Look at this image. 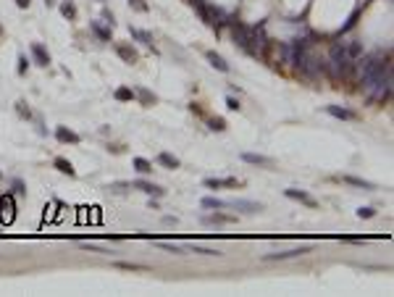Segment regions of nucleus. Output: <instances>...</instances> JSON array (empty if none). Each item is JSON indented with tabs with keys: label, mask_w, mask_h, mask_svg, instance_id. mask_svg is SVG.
Returning a JSON list of instances; mask_svg holds the SVG:
<instances>
[{
	"label": "nucleus",
	"mask_w": 394,
	"mask_h": 297,
	"mask_svg": "<svg viewBox=\"0 0 394 297\" xmlns=\"http://www.w3.org/2000/svg\"><path fill=\"white\" fill-rule=\"evenodd\" d=\"M226 108L229 111H239V100L237 97H226Z\"/></svg>",
	"instance_id": "nucleus-38"
},
{
	"label": "nucleus",
	"mask_w": 394,
	"mask_h": 297,
	"mask_svg": "<svg viewBox=\"0 0 394 297\" xmlns=\"http://www.w3.org/2000/svg\"><path fill=\"white\" fill-rule=\"evenodd\" d=\"M158 163L166 166V168H179V166H181V161H179L176 155H171V153H160V155H158Z\"/></svg>",
	"instance_id": "nucleus-24"
},
{
	"label": "nucleus",
	"mask_w": 394,
	"mask_h": 297,
	"mask_svg": "<svg viewBox=\"0 0 394 297\" xmlns=\"http://www.w3.org/2000/svg\"><path fill=\"white\" fill-rule=\"evenodd\" d=\"M234 221H237V216H229V213H221V211H216V213L203 219V224H208V226H224V224H234Z\"/></svg>",
	"instance_id": "nucleus-8"
},
{
	"label": "nucleus",
	"mask_w": 394,
	"mask_h": 297,
	"mask_svg": "<svg viewBox=\"0 0 394 297\" xmlns=\"http://www.w3.org/2000/svg\"><path fill=\"white\" fill-rule=\"evenodd\" d=\"M242 161L252 163V166H273V158L260 155V153H242Z\"/></svg>",
	"instance_id": "nucleus-13"
},
{
	"label": "nucleus",
	"mask_w": 394,
	"mask_h": 297,
	"mask_svg": "<svg viewBox=\"0 0 394 297\" xmlns=\"http://www.w3.org/2000/svg\"><path fill=\"white\" fill-rule=\"evenodd\" d=\"M0 32H3V29H0Z\"/></svg>",
	"instance_id": "nucleus-44"
},
{
	"label": "nucleus",
	"mask_w": 394,
	"mask_h": 297,
	"mask_svg": "<svg viewBox=\"0 0 394 297\" xmlns=\"http://www.w3.org/2000/svg\"><path fill=\"white\" fill-rule=\"evenodd\" d=\"M0 176H3V174H0Z\"/></svg>",
	"instance_id": "nucleus-43"
},
{
	"label": "nucleus",
	"mask_w": 394,
	"mask_h": 297,
	"mask_svg": "<svg viewBox=\"0 0 394 297\" xmlns=\"http://www.w3.org/2000/svg\"><path fill=\"white\" fill-rule=\"evenodd\" d=\"M100 3H106V0H100Z\"/></svg>",
	"instance_id": "nucleus-42"
},
{
	"label": "nucleus",
	"mask_w": 394,
	"mask_h": 297,
	"mask_svg": "<svg viewBox=\"0 0 394 297\" xmlns=\"http://www.w3.org/2000/svg\"><path fill=\"white\" fill-rule=\"evenodd\" d=\"M187 253H200V255H221L218 247H203V245H184Z\"/></svg>",
	"instance_id": "nucleus-25"
},
{
	"label": "nucleus",
	"mask_w": 394,
	"mask_h": 297,
	"mask_svg": "<svg viewBox=\"0 0 394 297\" xmlns=\"http://www.w3.org/2000/svg\"><path fill=\"white\" fill-rule=\"evenodd\" d=\"M160 250H166V253H173V255H181V253H187V247H181V245H171V242H158Z\"/></svg>",
	"instance_id": "nucleus-28"
},
{
	"label": "nucleus",
	"mask_w": 394,
	"mask_h": 297,
	"mask_svg": "<svg viewBox=\"0 0 394 297\" xmlns=\"http://www.w3.org/2000/svg\"><path fill=\"white\" fill-rule=\"evenodd\" d=\"M310 245H303V247H292V250H284V253H271V255H265L263 260H286V258H297V255H305L310 253Z\"/></svg>",
	"instance_id": "nucleus-6"
},
{
	"label": "nucleus",
	"mask_w": 394,
	"mask_h": 297,
	"mask_svg": "<svg viewBox=\"0 0 394 297\" xmlns=\"http://www.w3.org/2000/svg\"><path fill=\"white\" fill-rule=\"evenodd\" d=\"M342 181H347V184H352V187H363V189H376V184L373 181H365V179H360V176H350V174H344V176H339Z\"/></svg>",
	"instance_id": "nucleus-19"
},
{
	"label": "nucleus",
	"mask_w": 394,
	"mask_h": 297,
	"mask_svg": "<svg viewBox=\"0 0 394 297\" xmlns=\"http://www.w3.org/2000/svg\"><path fill=\"white\" fill-rule=\"evenodd\" d=\"M79 247H82V250H87V253H103V255H106V253H111L108 247H100V245H89V242H82Z\"/></svg>",
	"instance_id": "nucleus-29"
},
{
	"label": "nucleus",
	"mask_w": 394,
	"mask_h": 297,
	"mask_svg": "<svg viewBox=\"0 0 394 297\" xmlns=\"http://www.w3.org/2000/svg\"><path fill=\"white\" fill-rule=\"evenodd\" d=\"M344 50H347V55L355 61V58H360V55H363V42L350 40V42H344Z\"/></svg>",
	"instance_id": "nucleus-23"
},
{
	"label": "nucleus",
	"mask_w": 394,
	"mask_h": 297,
	"mask_svg": "<svg viewBox=\"0 0 394 297\" xmlns=\"http://www.w3.org/2000/svg\"><path fill=\"white\" fill-rule=\"evenodd\" d=\"M116 100H119V103H132V100H134V89L119 87V89H116Z\"/></svg>",
	"instance_id": "nucleus-27"
},
{
	"label": "nucleus",
	"mask_w": 394,
	"mask_h": 297,
	"mask_svg": "<svg viewBox=\"0 0 394 297\" xmlns=\"http://www.w3.org/2000/svg\"><path fill=\"white\" fill-rule=\"evenodd\" d=\"M203 184L208 189H221V187H242V181L234 179V176H226V179H205Z\"/></svg>",
	"instance_id": "nucleus-10"
},
{
	"label": "nucleus",
	"mask_w": 394,
	"mask_h": 297,
	"mask_svg": "<svg viewBox=\"0 0 394 297\" xmlns=\"http://www.w3.org/2000/svg\"><path fill=\"white\" fill-rule=\"evenodd\" d=\"M103 21H106V24H108L111 29L116 27V19H113V14H111V11H108V8H103Z\"/></svg>",
	"instance_id": "nucleus-37"
},
{
	"label": "nucleus",
	"mask_w": 394,
	"mask_h": 297,
	"mask_svg": "<svg viewBox=\"0 0 394 297\" xmlns=\"http://www.w3.org/2000/svg\"><path fill=\"white\" fill-rule=\"evenodd\" d=\"M163 224H168V226L173 224V226H176V224H179V219H176V216H163Z\"/></svg>",
	"instance_id": "nucleus-39"
},
{
	"label": "nucleus",
	"mask_w": 394,
	"mask_h": 297,
	"mask_svg": "<svg viewBox=\"0 0 394 297\" xmlns=\"http://www.w3.org/2000/svg\"><path fill=\"white\" fill-rule=\"evenodd\" d=\"M129 6H132L134 11H140V14H147V11H150V6L145 3V0H129Z\"/></svg>",
	"instance_id": "nucleus-33"
},
{
	"label": "nucleus",
	"mask_w": 394,
	"mask_h": 297,
	"mask_svg": "<svg viewBox=\"0 0 394 297\" xmlns=\"http://www.w3.org/2000/svg\"><path fill=\"white\" fill-rule=\"evenodd\" d=\"M11 187H14V195H27V187H24V181H21V179H14V181H11Z\"/></svg>",
	"instance_id": "nucleus-34"
},
{
	"label": "nucleus",
	"mask_w": 394,
	"mask_h": 297,
	"mask_svg": "<svg viewBox=\"0 0 394 297\" xmlns=\"http://www.w3.org/2000/svg\"><path fill=\"white\" fill-rule=\"evenodd\" d=\"M134 97H140V103L142 106H155L158 103V97L150 92V89H145V87H140V89H134Z\"/></svg>",
	"instance_id": "nucleus-22"
},
{
	"label": "nucleus",
	"mask_w": 394,
	"mask_h": 297,
	"mask_svg": "<svg viewBox=\"0 0 394 297\" xmlns=\"http://www.w3.org/2000/svg\"><path fill=\"white\" fill-rule=\"evenodd\" d=\"M329 63H331V68H334V74H337V76H344V74L352 71V58L347 55L344 42H334V45H331Z\"/></svg>",
	"instance_id": "nucleus-1"
},
{
	"label": "nucleus",
	"mask_w": 394,
	"mask_h": 297,
	"mask_svg": "<svg viewBox=\"0 0 394 297\" xmlns=\"http://www.w3.org/2000/svg\"><path fill=\"white\" fill-rule=\"evenodd\" d=\"M200 205H203V208H208V211H224V208H229V200H221V197H203Z\"/></svg>",
	"instance_id": "nucleus-18"
},
{
	"label": "nucleus",
	"mask_w": 394,
	"mask_h": 297,
	"mask_svg": "<svg viewBox=\"0 0 394 297\" xmlns=\"http://www.w3.org/2000/svg\"><path fill=\"white\" fill-rule=\"evenodd\" d=\"M108 189H113V192H126V189H132V184H129V181H113V184H108Z\"/></svg>",
	"instance_id": "nucleus-32"
},
{
	"label": "nucleus",
	"mask_w": 394,
	"mask_h": 297,
	"mask_svg": "<svg viewBox=\"0 0 394 297\" xmlns=\"http://www.w3.org/2000/svg\"><path fill=\"white\" fill-rule=\"evenodd\" d=\"M284 195H286L289 200H297V203L308 205V208H316V205H318V200H316V197H310L305 189H294V187H289V189H284Z\"/></svg>",
	"instance_id": "nucleus-4"
},
{
	"label": "nucleus",
	"mask_w": 394,
	"mask_h": 297,
	"mask_svg": "<svg viewBox=\"0 0 394 297\" xmlns=\"http://www.w3.org/2000/svg\"><path fill=\"white\" fill-rule=\"evenodd\" d=\"M208 127H211L213 132H224L226 129V121L224 119H208Z\"/></svg>",
	"instance_id": "nucleus-30"
},
{
	"label": "nucleus",
	"mask_w": 394,
	"mask_h": 297,
	"mask_svg": "<svg viewBox=\"0 0 394 297\" xmlns=\"http://www.w3.org/2000/svg\"><path fill=\"white\" fill-rule=\"evenodd\" d=\"M132 187H134V189H142L145 195H155V197H163V195H166V189H163V187H158V184H153V181H147V179H137V181H132Z\"/></svg>",
	"instance_id": "nucleus-7"
},
{
	"label": "nucleus",
	"mask_w": 394,
	"mask_h": 297,
	"mask_svg": "<svg viewBox=\"0 0 394 297\" xmlns=\"http://www.w3.org/2000/svg\"><path fill=\"white\" fill-rule=\"evenodd\" d=\"M32 58H34V63L42 66V68L50 66V53H48V48H45L42 42H32Z\"/></svg>",
	"instance_id": "nucleus-5"
},
{
	"label": "nucleus",
	"mask_w": 394,
	"mask_h": 297,
	"mask_svg": "<svg viewBox=\"0 0 394 297\" xmlns=\"http://www.w3.org/2000/svg\"><path fill=\"white\" fill-rule=\"evenodd\" d=\"M55 3H58V0H45V6H55Z\"/></svg>",
	"instance_id": "nucleus-41"
},
{
	"label": "nucleus",
	"mask_w": 394,
	"mask_h": 297,
	"mask_svg": "<svg viewBox=\"0 0 394 297\" xmlns=\"http://www.w3.org/2000/svg\"><path fill=\"white\" fill-rule=\"evenodd\" d=\"M58 11H61V16L68 19V21H74V19H76V6H74V0H61Z\"/></svg>",
	"instance_id": "nucleus-20"
},
{
	"label": "nucleus",
	"mask_w": 394,
	"mask_h": 297,
	"mask_svg": "<svg viewBox=\"0 0 394 297\" xmlns=\"http://www.w3.org/2000/svg\"><path fill=\"white\" fill-rule=\"evenodd\" d=\"M205 58H208V63H211L216 71H224V74L231 71V66L226 63V58H224V55H218L216 50H208V53H205Z\"/></svg>",
	"instance_id": "nucleus-9"
},
{
	"label": "nucleus",
	"mask_w": 394,
	"mask_h": 297,
	"mask_svg": "<svg viewBox=\"0 0 394 297\" xmlns=\"http://www.w3.org/2000/svg\"><path fill=\"white\" fill-rule=\"evenodd\" d=\"M16 111H19L21 119H32V111L27 108V103H16Z\"/></svg>",
	"instance_id": "nucleus-36"
},
{
	"label": "nucleus",
	"mask_w": 394,
	"mask_h": 297,
	"mask_svg": "<svg viewBox=\"0 0 394 297\" xmlns=\"http://www.w3.org/2000/svg\"><path fill=\"white\" fill-rule=\"evenodd\" d=\"M326 113L334 119H342V121H355L357 113L355 111H347V108H339V106H326Z\"/></svg>",
	"instance_id": "nucleus-12"
},
{
	"label": "nucleus",
	"mask_w": 394,
	"mask_h": 297,
	"mask_svg": "<svg viewBox=\"0 0 394 297\" xmlns=\"http://www.w3.org/2000/svg\"><path fill=\"white\" fill-rule=\"evenodd\" d=\"M53 166L61 171V174H66V176H76V168H74V163L68 161V158H61V155H58L55 161H53Z\"/></svg>",
	"instance_id": "nucleus-16"
},
{
	"label": "nucleus",
	"mask_w": 394,
	"mask_h": 297,
	"mask_svg": "<svg viewBox=\"0 0 394 297\" xmlns=\"http://www.w3.org/2000/svg\"><path fill=\"white\" fill-rule=\"evenodd\" d=\"M132 163H134V168H137V171H140V174H142V176H145V174H153V163H150V161H147V158H140V155H137V158H134V161H132Z\"/></svg>",
	"instance_id": "nucleus-26"
},
{
	"label": "nucleus",
	"mask_w": 394,
	"mask_h": 297,
	"mask_svg": "<svg viewBox=\"0 0 394 297\" xmlns=\"http://www.w3.org/2000/svg\"><path fill=\"white\" fill-rule=\"evenodd\" d=\"M373 216H376V208H370V205L357 208V219H373Z\"/></svg>",
	"instance_id": "nucleus-31"
},
{
	"label": "nucleus",
	"mask_w": 394,
	"mask_h": 297,
	"mask_svg": "<svg viewBox=\"0 0 394 297\" xmlns=\"http://www.w3.org/2000/svg\"><path fill=\"white\" fill-rule=\"evenodd\" d=\"M89 29L97 34L100 42H108V40H111V27H103L100 21H89Z\"/></svg>",
	"instance_id": "nucleus-21"
},
{
	"label": "nucleus",
	"mask_w": 394,
	"mask_h": 297,
	"mask_svg": "<svg viewBox=\"0 0 394 297\" xmlns=\"http://www.w3.org/2000/svg\"><path fill=\"white\" fill-rule=\"evenodd\" d=\"M55 137H58L61 142H71V145H79V142H82V137H79L76 132H71V129H66V127H58V129H55Z\"/></svg>",
	"instance_id": "nucleus-15"
},
{
	"label": "nucleus",
	"mask_w": 394,
	"mask_h": 297,
	"mask_svg": "<svg viewBox=\"0 0 394 297\" xmlns=\"http://www.w3.org/2000/svg\"><path fill=\"white\" fill-rule=\"evenodd\" d=\"M16 71H19V76H24V74L29 71V61H27V55H19V68H16Z\"/></svg>",
	"instance_id": "nucleus-35"
},
{
	"label": "nucleus",
	"mask_w": 394,
	"mask_h": 297,
	"mask_svg": "<svg viewBox=\"0 0 394 297\" xmlns=\"http://www.w3.org/2000/svg\"><path fill=\"white\" fill-rule=\"evenodd\" d=\"M129 34H132V40L142 42L145 48H153V34H150V32H145V29H137V27H129Z\"/></svg>",
	"instance_id": "nucleus-14"
},
{
	"label": "nucleus",
	"mask_w": 394,
	"mask_h": 297,
	"mask_svg": "<svg viewBox=\"0 0 394 297\" xmlns=\"http://www.w3.org/2000/svg\"><path fill=\"white\" fill-rule=\"evenodd\" d=\"M29 3H32V0H16L19 8H29Z\"/></svg>",
	"instance_id": "nucleus-40"
},
{
	"label": "nucleus",
	"mask_w": 394,
	"mask_h": 297,
	"mask_svg": "<svg viewBox=\"0 0 394 297\" xmlns=\"http://www.w3.org/2000/svg\"><path fill=\"white\" fill-rule=\"evenodd\" d=\"M229 208H234V211H242V213L252 216V213H260V211H263V203H255V200H242V197H237V200H229Z\"/></svg>",
	"instance_id": "nucleus-3"
},
{
	"label": "nucleus",
	"mask_w": 394,
	"mask_h": 297,
	"mask_svg": "<svg viewBox=\"0 0 394 297\" xmlns=\"http://www.w3.org/2000/svg\"><path fill=\"white\" fill-rule=\"evenodd\" d=\"M231 34H234V40L239 48H245V42H247V34H250V27H245L242 21H231Z\"/></svg>",
	"instance_id": "nucleus-11"
},
{
	"label": "nucleus",
	"mask_w": 394,
	"mask_h": 297,
	"mask_svg": "<svg viewBox=\"0 0 394 297\" xmlns=\"http://www.w3.org/2000/svg\"><path fill=\"white\" fill-rule=\"evenodd\" d=\"M16 219V205H14V195H3L0 197V224H14Z\"/></svg>",
	"instance_id": "nucleus-2"
},
{
	"label": "nucleus",
	"mask_w": 394,
	"mask_h": 297,
	"mask_svg": "<svg viewBox=\"0 0 394 297\" xmlns=\"http://www.w3.org/2000/svg\"><path fill=\"white\" fill-rule=\"evenodd\" d=\"M116 53L121 55V61H124V63H137V61H140L137 50H134V48H126V45H116Z\"/></svg>",
	"instance_id": "nucleus-17"
}]
</instances>
